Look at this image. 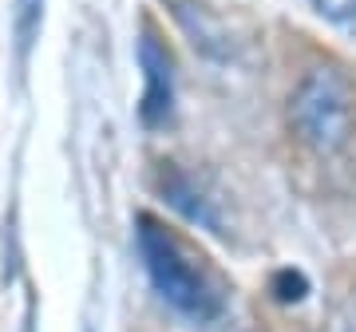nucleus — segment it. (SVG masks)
<instances>
[{"mask_svg":"<svg viewBox=\"0 0 356 332\" xmlns=\"http://www.w3.org/2000/svg\"><path fill=\"white\" fill-rule=\"evenodd\" d=\"M139 67H143V127H166L175 115V64L170 51L159 44L154 32H143L139 40Z\"/></svg>","mask_w":356,"mask_h":332,"instance_id":"nucleus-3","label":"nucleus"},{"mask_svg":"<svg viewBox=\"0 0 356 332\" xmlns=\"http://www.w3.org/2000/svg\"><path fill=\"white\" fill-rule=\"evenodd\" d=\"M159 194L166 198L170 210L194 222V226H202V230H214L222 233V214H218V198H210L202 182L194 179L191 170H182L178 163H159Z\"/></svg>","mask_w":356,"mask_h":332,"instance_id":"nucleus-4","label":"nucleus"},{"mask_svg":"<svg viewBox=\"0 0 356 332\" xmlns=\"http://www.w3.org/2000/svg\"><path fill=\"white\" fill-rule=\"evenodd\" d=\"M289 119L309 151L341 154L356 139V79L341 64L313 67L293 91Z\"/></svg>","mask_w":356,"mask_h":332,"instance_id":"nucleus-2","label":"nucleus"},{"mask_svg":"<svg viewBox=\"0 0 356 332\" xmlns=\"http://www.w3.org/2000/svg\"><path fill=\"white\" fill-rule=\"evenodd\" d=\"M135 242H139L143 269H147V277H151V285L159 289V297H163L166 305H175L182 317L202 320V324L222 317V308H226L222 289H218L214 277L186 254V245L178 242L166 226H159L154 217L143 214L139 230H135Z\"/></svg>","mask_w":356,"mask_h":332,"instance_id":"nucleus-1","label":"nucleus"},{"mask_svg":"<svg viewBox=\"0 0 356 332\" xmlns=\"http://www.w3.org/2000/svg\"><path fill=\"white\" fill-rule=\"evenodd\" d=\"M348 332H356V329H348Z\"/></svg>","mask_w":356,"mask_h":332,"instance_id":"nucleus-9","label":"nucleus"},{"mask_svg":"<svg viewBox=\"0 0 356 332\" xmlns=\"http://www.w3.org/2000/svg\"><path fill=\"white\" fill-rule=\"evenodd\" d=\"M273 293H277V301H285V305L301 301V297L309 293L305 273H297V269H281L277 277H273Z\"/></svg>","mask_w":356,"mask_h":332,"instance_id":"nucleus-7","label":"nucleus"},{"mask_svg":"<svg viewBox=\"0 0 356 332\" xmlns=\"http://www.w3.org/2000/svg\"><path fill=\"white\" fill-rule=\"evenodd\" d=\"M40 24H44V0H16L13 8V36H16V60L20 67L28 64V51L40 36Z\"/></svg>","mask_w":356,"mask_h":332,"instance_id":"nucleus-6","label":"nucleus"},{"mask_svg":"<svg viewBox=\"0 0 356 332\" xmlns=\"http://www.w3.org/2000/svg\"><path fill=\"white\" fill-rule=\"evenodd\" d=\"M313 4H317V13L325 20H337V24L356 20V0H313Z\"/></svg>","mask_w":356,"mask_h":332,"instance_id":"nucleus-8","label":"nucleus"},{"mask_svg":"<svg viewBox=\"0 0 356 332\" xmlns=\"http://www.w3.org/2000/svg\"><path fill=\"white\" fill-rule=\"evenodd\" d=\"M175 16H178V24L186 28L191 44L202 51V56H210V60H226V56H229L226 32H222V24H218L214 16L206 13L202 4H194V0H178Z\"/></svg>","mask_w":356,"mask_h":332,"instance_id":"nucleus-5","label":"nucleus"}]
</instances>
